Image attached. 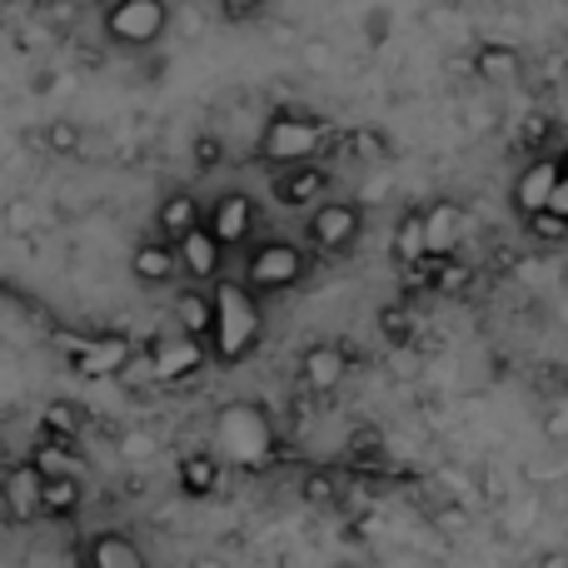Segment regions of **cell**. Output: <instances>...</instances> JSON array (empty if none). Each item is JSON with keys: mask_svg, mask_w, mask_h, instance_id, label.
I'll use <instances>...</instances> for the list:
<instances>
[{"mask_svg": "<svg viewBox=\"0 0 568 568\" xmlns=\"http://www.w3.org/2000/svg\"><path fill=\"white\" fill-rule=\"evenodd\" d=\"M429 290H439V294H464V290H469V265H464L459 255L429 260Z\"/></svg>", "mask_w": 568, "mask_h": 568, "instance_id": "obj_26", "label": "cell"}, {"mask_svg": "<svg viewBox=\"0 0 568 568\" xmlns=\"http://www.w3.org/2000/svg\"><path fill=\"white\" fill-rule=\"evenodd\" d=\"M210 220V205H200L195 190H170V195H160L155 205V235L165 240H185L195 225H205Z\"/></svg>", "mask_w": 568, "mask_h": 568, "instance_id": "obj_15", "label": "cell"}, {"mask_svg": "<svg viewBox=\"0 0 568 568\" xmlns=\"http://www.w3.org/2000/svg\"><path fill=\"white\" fill-rule=\"evenodd\" d=\"M30 225V205H10V230H26Z\"/></svg>", "mask_w": 568, "mask_h": 568, "instance_id": "obj_39", "label": "cell"}, {"mask_svg": "<svg viewBox=\"0 0 568 568\" xmlns=\"http://www.w3.org/2000/svg\"><path fill=\"white\" fill-rule=\"evenodd\" d=\"M379 329H384V339H389V344H409L419 324H414V314H409V310L389 304V310H379Z\"/></svg>", "mask_w": 568, "mask_h": 568, "instance_id": "obj_29", "label": "cell"}, {"mask_svg": "<svg viewBox=\"0 0 568 568\" xmlns=\"http://www.w3.org/2000/svg\"><path fill=\"white\" fill-rule=\"evenodd\" d=\"M260 334H265V314H260V290L250 280H220L215 284V334L210 349L220 364H240L255 354Z\"/></svg>", "mask_w": 568, "mask_h": 568, "instance_id": "obj_2", "label": "cell"}, {"mask_svg": "<svg viewBox=\"0 0 568 568\" xmlns=\"http://www.w3.org/2000/svg\"><path fill=\"white\" fill-rule=\"evenodd\" d=\"M0 509L6 524H36L45 519V469L36 459H16L0 479Z\"/></svg>", "mask_w": 568, "mask_h": 568, "instance_id": "obj_9", "label": "cell"}, {"mask_svg": "<svg viewBox=\"0 0 568 568\" xmlns=\"http://www.w3.org/2000/svg\"><path fill=\"white\" fill-rule=\"evenodd\" d=\"M45 150H55V155H80V150H85V130H80L75 120H50Z\"/></svg>", "mask_w": 568, "mask_h": 568, "instance_id": "obj_28", "label": "cell"}, {"mask_svg": "<svg viewBox=\"0 0 568 568\" xmlns=\"http://www.w3.org/2000/svg\"><path fill=\"white\" fill-rule=\"evenodd\" d=\"M339 509L349 514V519H364V514L374 509V494H369V484H359V479H349V484H344V494H339Z\"/></svg>", "mask_w": 568, "mask_h": 568, "instance_id": "obj_31", "label": "cell"}, {"mask_svg": "<svg viewBox=\"0 0 568 568\" xmlns=\"http://www.w3.org/2000/svg\"><path fill=\"white\" fill-rule=\"evenodd\" d=\"M424 230H429V260L459 255L464 205H459V200H434V205H424Z\"/></svg>", "mask_w": 568, "mask_h": 568, "instance_id": "obj_18", "label": "cell"}, {"mask_svg": "<svg viewBox=\"0 0 568 568\" xmlns=\"http://www.w3.org/2000/svg\"><path fill=\"white\" fill-rule=\"evenodd\" d=\"M210 230H215L230 250H240L255 235V200H250L245 190H225V195L210 205Z\"/></svg>", "mask_w": 568, "mask_h": 568, "instance_id": "obj_14", "label": "cell"}, {"mask_svg": "<svg viewBox=\"0 0 568 568\" xmlns=\"http://www.w3.org/2000/svg\"><path fill=\"white\" fill-rule=\"evenodd\" d=\"M304 65H310V70H329L334 65V50L324 45V40H310V45H304Z\"/></svg>", "mask_w": 568, "mask_h": 568, "instance_id": "obj_37", "label": "cell"}, {"mask_svg": "<svg viewBox=\"0 0 568 568\" xmlns=\"http://www.w3.org/2000/svg\"><path fill=\"white\" fill-rule=\"evenodd\" d=\"M80 559L90 568H145V549L120 529H100L80 544Z\"/></svg>", "mask_w": 568, "mask_h": 568, "instance_id": "obj_16", "label": "cell"}, {"mask_svg": "<svg viewBox=\"0 0 568 568\" xmlns=\"http://www.w3.org/2000/svg\"><path fill=\"white\" fill-rule=\"evenodd\" d=\"M344 484H349V479H339L334 469H310V474L300 479V494H304V504L334 509V504H339V494H344Z\"/></svg>", "mask_w": 568, "mask_h": 568, "instance_id": "obj_25", "label": "cell"}, {"mask_svg": "<svg viewBox=\"0 0 568 568\" xmlns=\"http://www.w3.org/2000/svg\"><path fill=\"white\" fill-rule=\"evenodd\" d=\"M349 364L354 359H349V349H344V344H334V339L310 344V349L300 354V384H304V394H314V399H329V394L344 384Z\"/></svg>", "mask_w": 568, "mask_h": 568, "instance_id": "obj_11", "label": "cell"}, {"mask_svg": "<svg viewBox=\"0 0 568 568\" xmlns=\"http://www.w3.org/2000/svg\"><path fill=\"white\" fill-rule=\"evenodd\" d=\"M175 324L190 334H215V290H180L175 294Z\"/></svg>", "mask_w": 568, "mask_h": 568, "instance_id": "obj_21", "label": "cell"}, {"mask_svg": "<svg viewBox=\"0 0 568 568\" xmlns=\"http://www.w3.org/2000/svg\"><path fill=\"white\" fill-rule=\"evenodd\" d=\"M65 359L75 374H85V379H120V369H125L130 359H135V349H130L125 334H80V339L65 344Z\"/></svg>", "mask_w": 568, "mask_h": 568, "instance_id": "obj_8", "label": "cell"}, {"mask_svg": "<svg viewBox=\"0 0 568 568\" xmlns=\"http://www.w3.org/2000/svg\"><path fill=\"white\" fill-rule=\"evenodd\" d=\"M524 225H529V235L539 240V245H564L568 240V220L559 215V210H534V215H524Z\"/></svg>", "mask_w": 568, "mask_h": 568, "instance_id": "obj_27", "label": "cell"}, {"mask_svg": "<svg viewBox=\"0 0 568 568\" xmlns=\"http://www.w3.org/2000/svg\"><path fill=\"white\" fill-rule=\"evenodd\" d=\"M564 170H568V155H534L529 165L514 175V190H509L514 210H519V215L549 210L554 195H559V185H564Z\"/></svg>", "mask_w": 568, "mask_h": 568, "instance_id": "obj_10", "label": "cell"}, {"mask_svg": "<svg viewBox=\"0 0 568 568\" xmlns=\"http://www.w3.org/2000/svg\"><path fill=\"white\" fill-rule=\"evenodd\" d=\"M394 260H399L404 270L424 265L429 260V230H424V210H409V215L394 225Z\"/></svg>", "mask_w": 568, "mask_h": 568, "instance_id": "obj_22", "label": "cell"}, {"mask_svg": "<svg viewBox=\"0 0 568 568\" xmlns=\"http://www.w3.org/2000/svg\"><path fill=\"white\" fill-rule=\"evenodd\" d=\"M434 529H444V534H464V529H469V514H464L459 504H439V509H434Z\"/></svg>", "mask_w": 568, "mask_h": 568, "instance_id": "obj_34", "label": "cell"}, {"mask_svg": "<svg viewBox=\"0 0 568 568\" xmlns=\"http://www.w3.org/2000/svg\"><path fill=\"white\" fill-rule=\"evenodd\" d=\"M310 275V250L294 245V240H265V245L250 250L245 260V280L260 294H284Z\"/></svg>", "mask_w": 568, "mask_h": 568, "instance_id": "obj_5", "label": "cell"}, {"mask_svg": "<svg viewBox=\"0 0 568 568\" xmlns=\"http://www.w3.org/2000/svg\"><path fill=\"white\" fill-rule=\"evenodd\" d=\"M185 499H210L220 489V454H185L175 469Z\"/></svg>", "mask_w": 568, "mask_h": 568, "instance_id": "obj_20", "label": "cell"}, {"mask_svg": "<svg viewBox=\"0 0 568 568\" xmlns=\"http://www.w3.org/2000/svg\"><path fill=\"white\" fill-rule=\"evenodd\" d=\"M379 429H359V434H354V439H349V449H354V459H374V454H379Z\"/></svg>", "mask_w": 568, "mask_h": 568, "instance_id": "obj_36", "label": "cell"}, {"mask_svg": "<svg viewBox=\"0 0 568 568\" xmlns=\"http://www.w3.org/2000/svg\"><path fill=\"white\" fill-rule=\"evenodd\" d=\"M105 40L120 50H150L170 30V0H105Z\"/></svg>", "mask_w": 568, "mask_h": 568, "instance_id": "obj_4", "label": "cell"}, {"mask_svg": "<svg viewBox=\"0 0 568 568\" xmlns=\"http://www.w3.org/2000/svg\"><path fill=\"white\" fill-rule=\"evenodd\" d=\"M474 75L484 80L489 90H504L524 75V55L519 45H504V40H489V45L474 50Z\"/></svg>", "mask_w": 568, "mask_h": 568, "instance_id": "obj_19", "label": "cell"}, {"mask_svg": "<svg viewBox=\"0 0 568 568\" xmlns=\"http://www.w3.org/2000/svg\"><path fill=\"white\" fill-rule=\"evenodd\" d=\"M80 429H85V409L70 399H50L45 409H40V434H50V439H80Z\"/></svg>", "mask_w": 568, "mask_h": 568, "instance_id": "obj_24", "label": "cell"}, {"mask_svg": "<svg viewBox=\"0 0 568 568\" xmlns=\"http://www.w3.org/2000/svg\"><path fill=\"white\" fill-rule=\"evenodd\" d=\"M329 145V125L314 115H304V110H280V115L265 120V130H260L255 140V160L260 165H300V160H320V150Z\"/></svg>", "mask_w": 568, "mask_h": 568, "instance_id": "obj_3", "label": "cell"}, {"mask_svg": "<svg viewBox=\"0 0 568 568\" xmlns=\"http://www.w3.org/2000/svg\"><path fill=\"white\" fill-rule=\"evenodd\" d=\"M40 6H45V0H40Z\"/></svg>", "mask_w": 568, "mask_h": 568, "instance_id": "obj_42", "label": "cell"}, {"mask_svg": "<svg viewBox=\"0 0 568 568\" xmlns=\"http://www.w3.org/2000/svg\"><path fill=\"white\" fill-rule=\"evenodd\" d=\"M559 75H564V85H568V65H564V70H559Z\"/></svg>", "mask_w": 568, "mask_h": 568, "instance_id": "obj_41", "label": "cell"}, {"mask_svg": "<svg viewBox=\"0 0 568 568\" xmlns=\"http://www.w3.org/2000/svg\"><path fill=\"white\" fill-rule=\"evenodd\" d=\"M554 210L568 220V170H564V185H559V195H554Z\"/></svg>", "mask_w": 568, "mask_h": 568, "instance_id": "obj_40", "label": "cell"}, {"mask_svg": "<svg viewBox=\"0 0 568 568\" xmlns=\"http://www.w3.org/2000/svg\"><path fill=\"white\" fill-rule=\"evenodd\" d=\"M549 135H554V120H549V115H529V120L519 125V145H524V150H539Z\"/></svg>", "mask_w": 568, "mask_h": 568, "instance_id": "obj_32", "label": "cell"}, {"mask_svg": "<svg viewBox=\"0 0 568 568\" xmlns=\"http://www.w3.org/2000/svg\"><path fill=\"white\" fill-rule=\"evenodd\" d=\"M215 449H220V459L245 474L270 469L280 454V434H275L270 409H260V404H250V399L225 404V409L215 414Z\"/></svg>", "mask_w": 568, "mask_h": 568, "instance_id": "obj_1", "label": "cell"}, {"mask_svg": "<svg viewBox=\"0 0 568 568\" xmlns=\"http://www.w3.org/2000/svg\"><path fill=\"white\" fill-rule=\"evenodd\" d=\"M145 354H150V364H155V384H185L215 359L205 334H190V329H180V324L170 334H155Z\"/></svg>", "mask_w": 568, "mask_h": 568, "instance_id": "obj_6", "label": "cell"}, {"mask_svg": "<svg viewBox=\"0 0 568 568\" xmlns=\"http://www.w3.org/2000/svg\"><path fill=\"white\" fill-rule=\"evenodd\" d=\"M85 504V484L80 474H45V519H70Z\"/></svg>", "mask_w": 568, "mask_h": 568, "instance_id": "obj_23", "label": "cell"}, {"mask_svg": "<svg viewBox=\"0 0 568 568\" xmlns=\"http://www.w3.org/2000/svg\"><path fill=\"white\" fill-rule=\"evenodd\" d=\"M364 235V210L349 205V200H320L304 220V240L320 255H349Z\"/></svg>", "mask_w": 568, "mask_h": 568, "instance_id": "obj_7", "label": "cell"}, {"mask_svg": "<svg viewBox=\"0 0 568 568\" xmlns=\"http://www.w3.org/2000/svg\"><path fill=\"white\" fill-rule=\"evenodd\" d=\"M175 270H180V245L165 235L140 240V245L130 250V275L140 284H165V280H175Z\"/></svg>", "mask_w": 568, "mask_h": 568, "instance_id": "obj_17", "label": "cell"}, {"mask_svg": "<svg viewBox=\"0 0 568 568\" xmlns=\"http://www.w3.org/2000/svg\"><path fill=\"white\" fill-rule=\"evenodd\" d=\"M155 434H145V429H130V434H120V459H130V464H145V459H155Z\"/></svg>", "mask_w": 568, "mask_h": 568, "instance_id": "obj_30", "label": "cell"}, {"mask_svg": "<svg viewBox=\"0 0 568 568\" xmlns=\"http://www.w3.org/2000/svg\"><path fill=\"white\" fill-rule=\"evenodd\" d=\"M324 195H329V170L320 160H300L275 175V200L284 210H314Z\"/></svg>", "mask_w": 568, "mask_h": 568, "instance_id": "obj_12", "label": "cell"}, {"mask_svg": "<svg viewBox=\"0 0 568 568\" xmlns=\"http://www.w3.org/2000/svg\"><path fill=\"white\" fill-rule=\"evenodd\" d=\"M384 30H389V10L374 6V16H369V36H374V40H384Z\"/></svg>", "mask_w": 568, "mask_h": 568, "instance_id": "obj_38", "label": "cell"}, {"mask_svg": "<svg viewBox=\"0 0 568 568\" xmlns=\"http://www.w3.org/2000/svg\"><path fill=\"white\" fill-rule=\"evenodd\" d=\"M220 160H225V140H220V135H200L195 140V165L210 175V170H220Z\"/></svg>", "mask_w": 568, "mask_h": 568, "instance_id": "obj_33", "label": "cell"}, {"mask_svg": "<svg viewBox=\"0 0 568 568\" xmlns=\"http://www.w3.org/2000/svg\"><path fill=\"white\" fill-rule=\"evenodd\" d=\"M215 6L225 20H255L260 10H265V0H215Z\"/></svg>", "mask_w": 568, "mask_h": 568, "instance_id": "obj_35", "label": "cell"}, {"mask_svg": "<svg viewBox=\"0 0 568 568\" xmlns=\"http://www.w3.org/2000/svg\"><path fill=\"white\" fill-rule=\"evenodd\" d=\"M180 245V270H185L195 284H210V280H220V265H225V240L210 230V220L205 225H195L185 240H175Z\"/></svg>", "mask_w": 568, "mask_h": 568, "instance_id": "obj_13", "label": "cell"}]
</instances>
